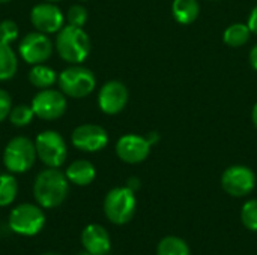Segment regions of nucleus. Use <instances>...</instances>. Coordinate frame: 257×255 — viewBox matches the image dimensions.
<instances>
[{"instance_id":"nucleus-22","label":"nucleus","mask_w":257,"mask_h":255,"mask_svg":"<svg viewBox=\"0 0 257 255\" xmlns=\"http://www.w3.org/2000/svg\"><path fill=\"white\" fill-rule=\"evenodd\" d=\"M157 255H191L185 240L176 236H166L157 246Z\"/></svg>"},{"instance_id":"nucleus-33","label":"nucleus","mask_w":257,"mask_h":255,"mask_svg":"<svg viewBox=\"0 0 257 255\" xmlns=\"http://www.w3.org/2000/svg\"><path fill=\"white\" fill-rule=\"evenodd\" d=\"M41 255H60V254H56V252H45V254H41Z\"/></svg>"},{"instance_id":"nucleus-6","label":"nucleus","mask_w":257,"mask_h":255,"mask_svg":"<svg viewBox=\"0 0 257 255\" xmlns=\"http://www.w3.org/2000/svg\"><path fill=\"white\" fill-rule=\"evenodd\" d=\"M38 159L50 168H60L68 158V144L62 134L54 129H45L35 138Z\"/></svg>"},{"instance_id":"nucleus-12","label":"nucleus","mask_w":257,"mask_h":255,"mask_svg":"<svg viewBox=\"0 0 257 255\" xmlns=\"http://www.w3.org/2000/svg\"><path fill=\"white\" fill-rule=\"evenodd\" d=\"M221 186L232 197H245L256 186V174L245 165H232L224 170L221 176Z\"/></svg>"},{"instance_id":"nucleus-32","label":"nucleus","mask_w":257,"mask_h":255,"mask_svg":"<svg viewBox=\"0 0 257 255\" xmlns=\"http://www.w3.org/2000/svg\"><path fill=\"white\" fill-rule=\"evenodd\" d=\"M11 0H0V5H5V3H9Z\"/></svg>"},{"instance_id":"nucleus-21","label":"nucleus","mask_w":257,"mask_h":255,"mask_svg":"<svg viewBox=\"0 0 257 255\" xmlns=\"http://www.w3.org/2000/svg\"><path fill=\"white\" fill-rule=\"evenodd\" d=\"M18 195V182L12 173L0 174V207L11 206Z\"/></svg>"},{"instance_id":"nucleus-3","label":"nucleus","mask_w":257,"mask_h":255,"mask_svg":"<svg viewBox=\"0 0 257 255\" xmlns=\"http://www.w3.org/2000/svg\"><path fill=\"white\" fill-rule=\"evenodd\" d=\"M38 159L35 141L24 135L11 138L3 149V165L12 174H23L33 168Z\"/></svg>"},{"instance_id":"nucleus-31","label":"nucleus","mask_w":257,"mask_h":255,"mask_svg":"<svg viewBox=\"0 0 257 255\" xmlns=\"http://www.w3.org/2000/svg\"><path fill=\"white\" fill-rule=\"evenodd\" d=\"M251 120H253V125L257 129V102L253 105V110H251Z\"/></svg>"},{"instance_id":"nucleus-13","label":"nucleus","mask_w":257,"mask_h":255,"mask_svg":"<svg viewBox=\"0 0 257 255\" xmlns=\"http://www.w3.org/2000/svg\"><path fill=\"white\" fill-rule=\"evenodd\" d=\"M128 87L119 80H110L104 83L98 92V107L107 116H116L122 113L128 104Z\"/></svg>"},{"instance_id":"nucleus-8","label":"nucleus","mask_w":257,"mask_h":255,"mask_svg":"<svg viewBox=\"0 0 257 255\" xmlns=\"http://www.w3.org/2000/svg\"><path fill=\"white\" fill-rule=\"evenodd\" d=\"M32 110L35 117L44 122L60 119L68 110V98L60 89H42L32 98Z\"/></svg>"},{"instance_id":"nucleus-19","label":"nucleus","mask_w":257,"mask_h":255,"mask_svg":"<svg viewBox=\"0 0 257 255\" xmlns=\"http://www.w3.org/2000/svg\"><path fill=\"white\" fill-rule=\"evenodd\" d=\"M18 72V54L11 44L0 42V83L12 80Z\"/></svg>"},{"instance_id":"nucleus-24","label":"nucleus","mask_w":257,"mask_h":255,"mask_svg":"<svg viewBox=\"0 0 257 255\" xmlns=\"http://www.w3.org/2000/svg\"><path fill=\"white\" fill-rule=\"evenodd\" d=\"M87 18H89V12L87 9L80 5V3H75V5H71L65 14V20H66V24H71V26H77V27H84V24L87 23Z\"/></svg>"},{"instance_id":"nucleus-30","label":"nucleus","mask_w":257,"mask_h":255,"mask_svg":"<svg viewBox=\"0 0 257 255\" xmlns=\"http://www.w3.org/2000/svg\"><path fill=\"white\" fill-rule=\"evenodd\" d=\"M126 186L130 188V189H133L134 192L140 188V180L137 179V177H131L130 180H128V183H126Z\"/></svg>"},{"instance_id":"nucleus-34","label":"nucleus","mask_w":257,"mask_h":255,"mask_svg":"<svg viewBox=\"0 0 257 255\" xmlns=\"http://www.w3.org/2000/svg\"><path fill=\"white\" fill-rule=\"evenodd\" d=\"M44 2H53V3H57V2H62V0H44Z\"/></svg>"},{"instance_id":"nucleus-15","label":"nucleus","mask_w":257,"mask_h":255,"mask_svg":"<svg viewBox=\"0 0 257 255\" xmlns=\"http://www.w3.org/2000/svg\"><path fill=\"white\" fill-rule=\"evenodd\" d=\"M81 245L92 255H107L111 248L108 231L99 224H89L81 233Z\"/></svg>"},{"instance_id":"nucleus-26","label":"nucleus","mask_w":257,"mask_h":255,"mask_svg":"<svg viewBox=\"0 0 257 255\" xmlns=\"http://www.w3.org/2000/svg\"><path fill=\"white\" fill-rule=\"evenodd\" d=\"M20 38V27L12 20L0 21V42L12 44Z\"/></svg>"},{"instance_id":"nucleus-16","label":"nucleus","mask_w":257,"mask_h":255,"mask_svg":"<svg viewBox=\"0 0 257 255\" xmlns=\"http://www.w3.org/2000/svg\"><path fill=\"white\" fill-rule=\"evenodd\" d=\"M65 176L69 180V183L77 186H87L90 185L96 177V168L95 165L87 159H75L72 161L66 170Z\"/></svg>"},{"instance_id":"nucleus-14","label":"nucleus","mask_w":257,"mask_h":255,"mask_svg":"<svg viewBox=\"0 0 257 255\" xmlns=\"http://www.w3.org/2000/svg\"><path fill=\"white\" fill-rule=\"evenodd\" d=\"M151 141L148 137L137 134H125L116 141V155L125 164H140L151 153Z\"/></svg>"},{"instance_id":"nucleus-18","label":"nucleus","mask_w":257,"mask_h":255,"mask_svg":"<svg viewBox=\"0 0 257 255\" xmlns=\"http://www.w3.org/2000/svg\"><path fill=\"white\" fill-rule=\"evenodd\" d=\"M200 14L199 0H173L172 3V15L176 23L182 26H188L197 20Z\"/></svg>"},{"instance_id":"nucleus-27","label":"nucleus","mask_w":257,"mask_h":255,"mask_svg":"<svg viewBox=\"0 0 257 255\" xmlns=\"http://www.w3.org/2000/svg\"><path fill=\"white\" fill-rule=\"evenodd\" d=\"M12 96L8 90L0 87V123L5 122L9 117V113L12 110Z\"/></svg>"},{"instance_id":"nucleus-17","label":"nucleus","mask_w":257,"mask_h":255,"mask_svg":"<svg viewBox=\"0 0 257 255\" xmlns=\"http://www.w3.org/2000/svg\"><path fill=\"white\" fill-rule=\"evenodd\" d=\"M57 80H59V74L56 72V69H53L51 66H48L45 63L32 65V68L29 71V83L38 90L50 89V87L56 86Z\"/></svg>"},{"instance_id":"nucleus-1","label":"nucleus","mask_w":257,"mask_h":255,"mask_svg":"<svg viewBox=\"0 0 257 255\" xmlns=\"http://www.w3.org/2000/svg\"><path fill=\"white\" fill-rule=\"evenodd\" d=\"M69 194V180L59 168L39 171L33 183V197L42 209L59 207Z\"/></svg>"},{"instance_id":"nucleus-36","label":"nucleus","mask_w":257,"mask_h":255,"mask_svg":"<svg viewBox=\"0 0 257 255\" xmlns=\"http://www.w3.org/2000/svg\"><path fill=\"white\" fill-rule=\"evenodd\" d=\"M78 2H89V0H78Z\"/></svg>"},{"instance_id":"nucleus-20","label":"nucleus","mask_w":257,"mask_h":255,"mask_svg":"<svg viewBox=\"0 0 257 255\" xmlns=\"http://www.w3.org/2000/svg\"><path fill=\"white\" fill-rule=\"evenodd\" d=\"M251 32L245 23H233L223 32V41L227 47L239 48L248 42Z\"/></svg>"},{"instance_id":"nucleus-4","label":"nucleus","mask_w":257,"mask_h":255,"mask_svg":"<svg viewBox=\"0 0 257 255\" xmlns=\"http://www.w3.org/2000/svg\"><path fill=\"white\" fill-rule=\"evenodd\" d=\"M59 89L71 99H83L87 98L96 87L95 74L80 65H69L59 74L57 80Z\"/></svg>"},{"instance_id":"nucleus-5","label":"nucleus","mask_w":257,"mask_h":255,"mask_svg":"<svg viewBox=\"0 0 257 255\" xmlns=\"http://www.w3.org/2000/svg\"><path fill=\"white\" fill-rule=\"evenodd\" d=\"M136 192L128 186H116L110 189L104 198V213L111 224L123 225L130 222L136 213Z\"/></svg>"},{"instance_id":"nucleus-7","label":"nucleus","mask_w":257,"mask_h":255,"mask_svg":"<svg viewBox=\"0 0 257 255\" xmlns=\"http://www.w3.org/2000/svg\"><path fill=\"white\" fill-rule=\"evenodd\" d=\"M8 224L15 234L35 236L45 225V213L39 204L23 203L11 210Z\"/></svg>"},{"instance_id":"nucleus-28","label":"nucleus","mask_w":257,"mask_h":255,"mask_svg":"<svg viewBox=\"0 0 257 255\" xmlns=\"http://www.w3.org/2000/svg\"><path fill=\"white\" fill-rule=\"evenodd\" d=\"M247 26L251 32V35H257V6H254L248 15V20H247Z\"/></svg>"},{"instance_id":"nucleus-10","label":"nucleus","mask_w":257,"mask_h":255,"mask_svg":"<svg viewBox=\"0 0 257 255\" xmlns=\"http://www.w3.org/2000/svg\"><path fill=\"white\" fill-rule=\"evenodd\" d=\"M30 23L41 33L56 35L66 24V20L63 11L56 3L41 2L30 9Z\"/></svg>"},{"instance_id":"nucleus-29","label":"nucleus","mask_w":257,"mask_h":255,"mask_svg":"<svg viewBox=\"0 0 257 255\" xmlns=\"http://www.w3.org/2000/svg\"><path fill=\"white\" fill-rule=\"evenodd\" d=\"M248 60H250V65L251 68L257 72V44L250 50V54H248Z\"/></svg>"},{"instance_id":"nucleus-11","label":"nucleus","mask_w":257,"mask_h":255,"mask_svg":"<svg viewBox=\"0 0 257 255\" xmlns=\"http://www.w3.org/2000/svg\"><path fill=\"white\" fill-rule=\"evenodd\" d=\"M108 132L101 125L83 123L74 128L71 134V144L84 153H96L107 147Z\"/></svg>"},{"instance_id":"nucleus-35","label":"nucleus","mask_w":257,"mask_h":255,"mask_svg":"<svg viewBox=\"0 0 257 255\" xmlns=\"http://www.w3.org/2000/svg\"><path fill=\"white\" fill-rule=\"evenodd\" d=\"M80 255H92V254H89V252H87V251H86V252H84V254H80Z\"/></svg>"},{"instance_id":"nucleus-2","label":"nucleus","mask_w":257,"mask_h":255,"mask_svg":"<svg viewBox=\"0 0 257 255\" xmlns=\"http://www.w3.org/2000/svg\"><path fill=\"white\" fill-rule=\"evenodd\" d=\"M90 38L83 27L65 24L54 39V50L68 65H80L90 54Z\"/></svg>"},{"instance_id":"nucleus-25","label":"nucleus","mask_w":257,"mask_h":255,"mask_svg":"<svg viewBox=\"0 0 257 255\" xmlns=\"http://www.w3.org/2000/svg\"><path fill=\"white\" fill-rule=\"evenodd\" d=\"M241 221L245 228L257 231V200H250L242 206Z\"/></svg>"},{"instance_id":"nucleus-9","label":"nucleus","mask_w":257,"mask_h":255,"mask_svg":"<svg viewBox=\"0 0 257 255\" xmlns=\"http://www.w3.org/2000/svg\"><path fill=\"white\" fill-rule=\"evenodd\" d=\"M54 51V42L50 35L41 33L38 30L27 33L18 44V56L27 65L45 63Z\"/></svg>"},{"instance_id":"nucleus-23","label":"nucleus","mask_w":257,"mask_h":255,"mask_svg":"<svg viewBox=\"0 0 257 255\" xmlns=\"http://www.w3.org/2000/svg\"><path fill=\"white\" fill-rule=\"evenodd\" d=\"M33 117H35V113H33L30 104H18V105L12 107L8 120L15 128H24L32 123Z\"/></svg>"}]
</instances>
